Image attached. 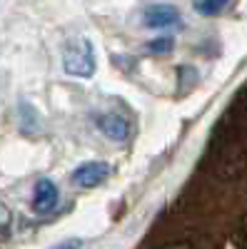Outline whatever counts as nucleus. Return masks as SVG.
Returning a JSON list of instances; mask_svg holds the SVG:
<instances>
[{
    "instance_id": "obj_1",
    "label": "nucleus",
    "mask_w": 247,
    "mask_h": 249,
    "mask_svg": "<svg viewBox=\"0 0 247 249\" xmlns=\"http://www.w3.org/2000/svg\"><path fill=\"white\" fill-rule=\"evenodd\" d=\"M63 68L73 77H93L95 75V53L88 37H75L65 43Z\"/></svg>"
},
{
    "instance_id": "obj_8",
    "label": "nucleus",
    "mask_w": 247,
    "mask_h": 249,
    "mask_svg": "<svg viewBox=\"0 0 247 249\" xmlns=\"http://www.w3.org/2000/svg\"><path fill=\"white\" fill-rule=\"evenodd\" d=\"M80 247H82V239L73 237V239H65V242H60V244H55L50 249H80Z\"/></svg>"
},
{
    "instance_id": "obj_9",
    "label": "nucleus",
    "mask_w": 247,
    "mask_h": 249,
    "mask_svg": "<svg viewBox=\"0 0 247 249\" xmlns=\"http://www.w3.org/2000/svg\"><path fill=\"white\" fill-rule=\"evenodd\" d=\"M162 249H197V247H192L188 242H172V244H165Z\"/></svg>"
},
{
    "instance_id": "obj_5",
    "label": "nucleus",
    "mask_w": 247,
    "mask_h": 249,
    "mask_svg": "<svg viewBox=\"0 0 247 249\" xmlns=\"http://www.w3.org/2000/svg\"><path fill=\"white\" fill-rule=\"evenodd\" d=\"M97 130L113 142H125L130 137V122L117 112H105L97 117Z\"/></svg>"
},
{
    "instance_id": "obj_7",
    "label": "nucleus",
    "mask_w": 247,
    "mask_h": 249,
    "mask_svg": "<svg viewBox=\"0 0 247 249\" xmlns=\"http://www.w3.org/2000/svg\"><path fill=\"white\" fill-rule=\"evenodd\" d=\"M148 50L155 53V55H168V53L175 50V40L170 35L168 37H155V40H150V43H148Z\"/></svg>"
},
{
    "instance_id": "obj_4",
    "label": "nucleus",
    "mask_w": 247,
    "mask_h": 249,
    "mask_svg": "<svg viewBox=\"0 0 247 249\" xmlns=\"http://www.w3.org/2000/svg\"><path fill=\"white\" fill-rule=\"evenodd\" d=\"M57 199H60V192L55 182L50 179H38L35 184V192H33V210L38 214H50L55 207H57Z\"/></svg>"
},
{
    "instance_id": "obj_2",
    "label": "nucleus",
    "mask_w": 247,
    "mask_h": 249,
    "mask_svg": "<svg viewBox=\"0 0 247 249\" xmlns=\"http://www.w3.org/2000/svg\"><path fill=\"white\" fill-rule=\"evenodd\" d=\"M142 25L162 30V28H175L180 25V10L170 3H152L142 10Z\"/></svg>"
},
{
    "instance_id": "obj_3",
    "label": "nucleus",
    "mask_w": 247,
    "mask_h": 249,
    "mask_svg": "<svg viewBox=\"0 0 247 249\" xmlns=\"http://www.w3.org/2000/svg\"><path fill=\"white\" fill-rule=\"evenodd\" d=\"M110 177V164L108 162H100V160H93V162H85L70 175L73 184L82 187V190H93V187H100Z\"/></svg>"
},
{
    "instance_id": "obj_6",
    "label": "nucleus",
    "mask_w": 247,
    "mask_h": 249,
    "mask_svg": "<svg viewBox=\"0 0 247 249\" xmlns=\"http://www.w3.org/2000/svg\"><path fill=\"white\" fill-rule=\"evenodd\" d=\"M230 3H232V0H192V8H195V13H200L205 18H215Z\"/></svg>"
}]
</instances>
